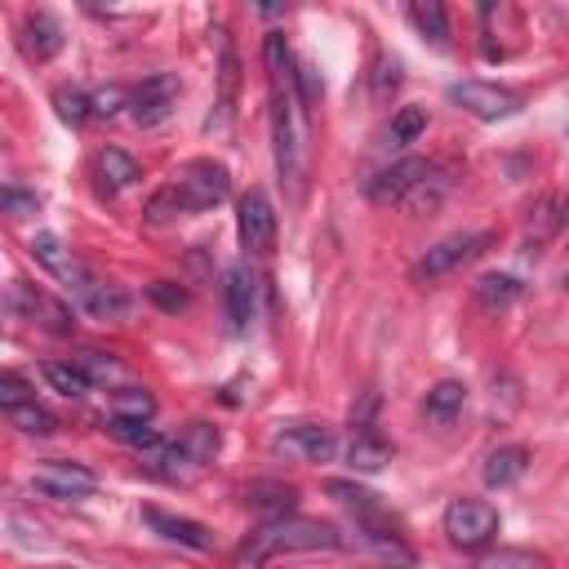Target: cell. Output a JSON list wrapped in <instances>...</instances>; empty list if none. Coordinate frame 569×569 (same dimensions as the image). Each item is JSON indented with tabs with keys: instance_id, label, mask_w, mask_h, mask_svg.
Here are the masks:
<instances>
[{
	"instance_id": "23",
	"label": "cell",
	"mask_w": 569,
	"mask_h": 569,
	"mask_svg": "<svg viewBox=\"0 0 569 569\" xmlns=\"http://www.w3.org/2000/svg\"><path fill=\"white\" fill-rule=\"evenodd\" d=\"M218 445H222V436H218V427H209V422H187L182 436L173 440V449L187 453V462H196V467H204V462L218 453Z\"/></svg>"
},
{
	"instance_id": "11",
	"label": "cell",
	"mask_w": 569,
	"mask_h": 569,
	"mask_svg": "<svg viewBox=\"0 0 569 569\" xmlns=\"http://www.w3.org/2000/svg\"><path fill=\"white\" fill-rule=\"evenodd\" d=\"M13 302H18V311H22V316H31V320H36L40 329H49V333H71V329H76L71 307H67L62 298H53V293L36 289V284H18Z\"/></svg>"
},
{
	"instance_id": "44",
	"label": "cell",
	"mask_w": 569,
	"mask_h": 569,
	"mask_svg": "<svg viewBox=\"0 0 569 569\" xmlns=\"http://www.w3.org/2000/svg\"><path fill=\"white\" fill-rule=\"evenodd\" d=\"M560 209H565V213H560V218H565V222H569V196H565V204H560Z\"/></svg>"
},
{
	"instance_id": "41",
	"label": "cell",
	"mask_w": 569,
	"mask_h": 569,
	"mask_svg": "<svg viewBox=\"0 0 569 569\" xmlns=\"http://www.w3.org/2000/svg\"><path fill=\"white\" fill-rule=\"evenodd\" d=\"M173 213H182V204H178V196H173V187L164 182L151 200H147V218L151 222H164V218H173Z\"/></svg>"
},
{
	"instance_id": "8",
	"label": "cell",
	"mask_w": 569,
	"mask_h": 569,
	"mask_svg": "<svg viewBox=\"0 0 569 569\" xmlns=\"http://www.w3.org/2000/svg\"><path fill=\"white\" fill-rule=\"evenodd\" d=\"M36 489H44L49 498H89L98 489V476L80 462L44 458V462H36Z\"/></svg>"
},
{
	"instance_id": "24",
	"label": "cell",
	"mask_w": 569,
	"mask_h": 569,
	"mask_svg": "<svg viewBox=\"0 0 569 569\" xmlns=\"http://www.w3.org/2000/svg\"><path fill=\"white\" fill-rule=\"evenodd\" d=\"M120 445H129V449H138V453H147V458H160L164 449H169V440L156 431V427H147V422H124V418H111V427H107Z\"/></svg>"
},
{
	"instance_id": "6",
	"label": "cell",
	"mask_w": 569,
	"mask_h": 569,
	"mask_svg": "<svg viewBox=\"0 0 569 569\" xmlns=\"http://www.w3.org/2000/svg\"><path fill=\"white\" fill-rule=\"evenodd\" d=\"M485 244H493L489 231H467V236H445L440 244H431L418 262H413V280H436L462 262H471L476 253H485Z\"/></svg>"
},
{
	"instance_id": "1",
	"label": "cell",
	"mask_w": 569,
	"mask_h": 569,
	"mask_svg": "<svg viewBox=\"0 0 569 569\" xmlns=\"http://www.w3.org/2000/svg\"><path fill=\"white\" fill-rule=\"evenodd\" d=\"M338 529L329 520H311V516H280V520H262L244 542H240V565H267L276 556L289 551H325L338 547Z\"/></svg>"
},
{
	"instance_id": "33",
	"label": "cell",
	"mask_w": 569,
	"mask_h": 569,
	"mask_svg": "<svg viewBox=\"0 0 569 569\" xmlns=\"http://www.w3.org/2000/svg\"><path fill=\"white\" fill-rule=\"evenodd\" d=\"M53 107H58V120L62 124H84L93 116V98H84L80 89H58L53 93Z\"/></svg>"
},
{
	"instance_id": "30",
	"label": "cell",
	"mask_w": 569,
	"mask_h": 569,
	"mask_svg": "<svg viewBox=\"0 0 569 569\" xmlns=\"http://www.w3.org/2000/svg\"><path fill=\"white\" fill-rule=\"evenodd\" d=\"M325 493H329L333 502H342L347 511H356V516H373V511H378L373 493L360 489V485H351V480H325Z\"/></svg>"
},
{
	"instance_id": "3",
	"label": "cell",
	"mask_w": 569,
	"mask_h": 569,
	"mask_svg": "<svg viewBox=\"0 0 569 569\" xmlns=\"http://www.w3.org/2000/svg\"><path fill=\"white\" fill-rule=\"evenodd\" d=\"M445 533H449V542L462 547V551L489 547L493 533H498V511H493V502H485V498H453V502L445 507Z\"/></svg>"
},
{
	"instance_id": "27",
	"label": "cell",
	"mask_w": 569,
	"mask_h": 569,
	"mask_svg": "<svg viewBox=\"0 0 569 569\" xmlns=\"http://www.w3.org/2000/svg\"><path fill=\"white\" fill-rule=\"evenodd\" d=\"M111 418H124V422H151L156 418V396L142 391V387H120L111 396Z\"/></svg>"
},
{
	"instance_id": "19",
	"label": "cell",
	"mask_w": 569,
	"mask_h": 569,
	"mask_svg": "<svg viewBox=\"0 0 569 569\" xmlns=\"http://www.w3.org/2000/svg\"><path fill=\"white\" fill-rule=\"evenodd\" d=\"M525 467H529V449L525 445H498L489 458H485V485L489 489H507V485H516L520 476H525Z\"/></svg>"
},
{
	"instance_id": "20",
	"label": "cell",
	"mask_w": 569,
	"mask_h": 569,
	"mask_svg": "<svg viewBox=\"0 0 569 569\" xmlns=\"http://www.w3.org/2000/svg\"><path fill=\"white\" fill-rule=\"evenodd\" d=\"M80 307L93 316V320H120L129 311V293L120 284H107V280H89L80 289Z\"/></svg>"
},
{
	"instance_id": "40",
	"label": "cell",
	"mask_w": 569,
	"mask_h": 569,
	"mask_svg": "<svg viewBox=\"0 0 569 569\" xmlns=\"http://www.w3.org/2000/svg\"><path fill=\"white\" fill-rule=\"evenodd\" d=\"M71 360L84 369L89 382H107V378H116V360L102 356V351H80V356H71Z\"/></svg>"
},
{
	"instance_id": "39",
	"label": "cell",
	"mask_w": 569,
	"mask_h": 569,
	"mask_svg": "<svg viewBox=\"0 0 569 569\" xmlns=\"http://www.w3.org/2000/svg\"><path fill=\"white\" fill-rule=\"evenodd\" d=\"M147 298L160 307V311H182L191 298H187V289H178L173 280H156V284H147Z\"/></svg>"
},
{
	"instance_id": "26",
	"label": "cell",
	"mask_w": 569,
	"mask_h": 569,
	"mask_svg": "<svg viewBox=\"0 0 569 569\" xmlns=\"http://www.w3.org/2000/svg\"><path fill=\"white\" fill-rule=\"evenodd\" d=\"M409 18H413V27H418L436 49L449 44V18H445V4H440V0H413V4H409Z\"/></svg>"
},
{
	"instance_id": "36",
	"label": "cell",
	"mask_w": 569,
	"mask_h": 569,
	"mask_svg": "<svg viewBox=\"0 0 569 569\" xmlns=\"http://www.w3.org/2000/svg\"><path fill=\"white\" fill-rule=\"evenodd\" d=\"M36 396H31V387L18 378V373H0V409L4 413H13V409H22V405H31Z\"/></svg>"
},
{
	"instance_id": "37",
	"label": "cell",
	"mask_w": 569,
	"mask_h": 569,
	"mask_svg": "<svg viewBox=\"0 0 569 569\" xmlns=\"http://www.w3.org/2000/svg\"><path fill=\"white\" fill-rule=\"evenodd\" d=\"M476 569H542V556H533V551H493Z\"/></svg>"
},
{
	"instance_id": "32",
	"label": "cell",
	"mask_w": 569,
	"mask_h": 569,
	"mask_svg": "<svg viewBox=\"0 0 569 569\" xmlns=\"http://www.w3.org/2000/svg\"><path fill=\"white\" fill-rule=\"evenodd\" d=\"M9 422H13L18 431H27V436H53V431H58V418H53L44 405H36V400L22 405V409H13Z\"/></svg>"
},
{
	"instance_id": "5",
	"label": "cell",
	"mask_w": 569,
	"mask_h": 569,
	"mask_svg": "<svg viewBox=\"0 0 569 569\" xmlns=\"http://www.w3.org/2000/svg\"><path fill=\"white\" fill-rule=\"evenodd\" d=\"M173 107H178V76H169V71H156V76H147L142 84L129 89V116L142 129L164 124L173 116Z\"/></svg>"
},
{
	"instance_id": "18",
	"label": "cell",
	"mask_w": 569,
	"mask_h": 569,
	"mask_svg": "<svg viewBox=\"0 0 569 569\" xmlns=\"http://www.w3.org/2000/svg\"><path fill=\"white\" fill-rule=\"evenodd\" d=\"M244 502H249L253 511H262L267 520H280V516H293L298 489L284 485V480H253V485L244 489Z\"/></svg>"
},
{
	"instance_id": "7",
	"label": "cell",
	"mask_w": 569,
	"mask_h": 569,
	"mask_svg": "<svg viewBox=\"0 0 569 569\" xmlns=\"http://www.w3.org/2000/svg\"><path fill=\"white\" fill-rule=\"evenodd\" d=\"M236 231H240V244L249 253H271V244H276V209H271V196L262 187H249L240 196Z\"/></svg>"
},
{
	"instance_id": "14",
	"label": "cell",
	"mask_w": 569,
	"mask_h": 569,
	"mask_svg": "<svg viewBox=\"0 0 569 569\" xmlns=\"http://www.w3.org/2000/svg\"><path fill=\"white\" fill-rule=\"evenodd\" d=\"M142 520H147L160 538H169V542H178V547H191V551H209V547H213V533H209L200 520H187V516H173V511H160V507H142Z\"/></svg>"
},
{
	"instance_id": "45",
	"label": "cell",
	"mask_w": 569,
	"mask_h": 569,
	"mask_svg": "<svg viewBox=\"0 0 569 569\" xmlns=\"http://www.w3.org/2000/svg\"><path fill=\"white\" fill-rule=\"evenodd\" d=\"M565 284H569V271H565Z\"/></svg>"
},
{
	"instance_id": "25",
	"label": "cell",
	"mask_w": 569,
	"mask_h": 569,
	"mask_svg": "<svg viewBox=\"0 0 569 569\" xmlns=\"http://www.w3.org/2000/svg\"><path fill=\"white\" fill-rule=\"evenodd\" d=\"M520 293H525V284H520L511 271H489V276H480V280H476V298H480L489 311L511 307Z\"/></svg>"
},
{
	"instance_id": "15",
	"label": "cell",
	"mask_w": 569,
	"mask_h": 569,
	"mask_svg": "<svg viewBox=\"0 0 569 569\" xmlns=\"http://www.w3.org/2000/svg\"><path fill=\"white\" fill-rule=\"evenodd\" d=\"M31 253H36V262H40V267H49V271H53L58 280H67L76 293H80V289L93 280V276H89V271H84V267H80V262H76V258L62 249V240H58L53 231H40V236L31 240Z\"/></svg>"
},
{
	"instance_id": "22",
	"label": "cell",
	"mask_w": 569,
	"mask_h": 569,
	"mask_svg": "<svg viewBox=\"0 0 569 569\" xmlns=\"http://www.w3.org/2000/svg\"><path fill=\"white\" fill-rule=\"evenodd\" d=\"M40 373H44V382H49L58 396H67V400H84V396H89V387H93L76 360H44V365H40Z\"/></svg>"
},
{
	"instance_id": "43",
	"label": "cell",
	"mask_w": 569,
	"mask_h": 569,
	"mask_svg": "<svg viewBox=\"0 0 569 569\" xmlns=\"http://www.w3.org/2000/svg\"><path fill=\"white\" fill-rule=\"evenodd\" d=\"M0 200H4V213H13V218H27V213H36V209H40V200H36V196H27V191H18V187H4V191H0Z\"/></svg>"
},
{
	"instance_id": "28",
	"label": "cell",
	"mask_w": 569,
	"mask_h": 569,
	"mask_svg": "<svg viewBox=\"0 0 569 569\" xmlns=\"http://www.w3.org/2000/svg\"><path fill=\"white\" fill-rule=\"evenodd\" d=\"M462 405H467V387L453 382V378H445V382H436L427 391V418H436V422H453V413Z\"/></svg>"
},
{
	"instance_id": "42",
	"label": "cell",
	"mask_w": 569,
	"mask_h": 569,
	"mask_svg": "<svg viewBox=\"0 0 569 569\" xmlns=\"http://www.w3.org/2000/svg\"><path fill=\"white\" fill-rule=\"evenodd\" d=\"M293 84H298V102H316V98H320V89H325L311 62H302V67L293 71Z\"/></svg>"
},
{
	"instance_id": "2",
	"label": "cell",
	"mask_w": 569,
	"mask_h": 569,
	"mask_svg": "<svg viewBox=\"0 0 569 569\" xmlns=\"http://www.w3.org/2000/svg\"><path fill=\"white\" fill-rule=\"evenodd\" d=\"M169 187H173L182 213H200V209H213L231 196V173L213 160H191L169 178Z\"/></svg>"
},
{
	"instance_id": "4",
	"label": "cell",
	"mask_w": 569,
	"mask_h": 569,
	"mask_svg": "<svg viewBox=\"0 0 569 569\" xmlns=\"http://www.w3.org/2000/svg\"><path fill=\"white\" fill-rule=\"evenodd\" d=\"M449 102L462 107L476 120H507V116L520 111V98L511 89H502V84H489V80H458V84H449Z\"/></svg>"
},
{
	"instance_id": "29",
	"label": "cell",
	"mask_w": 569,
	"mask_h": 569,
	"mask_svg": "<svg viewBox=\"0 0 569 569\" xmlns=\"http://www.w3.org/2000/svg\"><path fill=\"white\" fill-rule=\"evenodd\" d=\"M218 49H222V93H218V124L227 120L231 102H236V84H240V58L231 49V36L218 27Z\"/></svg>"
},
{
	"instance_id": "31",
	"label": "cell",
	"mask_w": 569,
	"mask_h": 569,
	"mask_svg": "<svg viewBox=\"0 0 569 569\" xmlns=\"http://www.w3.org/2000/svg\"><path fill=\"white\" fill-rule=\"evenodd\" d=\"M422 129H427V107H400V111L391 116L387 138H391V147H405V142H418Z\"/></svg>"
},
{
	"instance_id": "13",
	"label": "cell",
	"mask_w": 569,
	"mask_h": 569,
	"mask_svg": "<svg viewBox=\"0 0 569 569\" xmlns=\"http://www.w3.org/2000/svg\"><path fill=\"white\" fill-rule=\"evenodd\" d=\"M253 298H258V280L244 262H231L227 276H222V307H227V320L231 329H244L253 320Z\"/></svg>"
},
{
	"instance_id": "10",
	"label": "cell",
	"mask_w": 569,
	"mask_h": 569,
	"mask_svg": "<svg viewBox=\"0 0 569 569\" xmlns=\"http://www.w3.org/2000/svg\"><path fill=\"white\" fill-rule=\"evenodd\" d=\"M422 178H431V164H427L422 156H405V160H396L391 169L373 173V178L365 182V196L378 200V204H391V200H405Z\"/></svg>"
},
{
	"instance_id": "12",
	"label": "cell",
	"mask_w": 569,
	"mask_h": 569,
	"mask_svg": "<svg viewBox=\"0 0 569 569\" xmlns=\"http://www.w3.org/2000/svg\"><path fill=\"white\" fill-rule=\"evenodd\" d=\"M356 538H360V547H369L378 560H387L391 569H409L413 565V551L405 547V538L396 533V529H387L382 520H378V511L373 516H356Z\"/></svg>"
},
{
	"instance_id": "34",
	"label": "cell",
	"mask_w": 569,
	"mask_h": 569,
	"mask_svg": "<svg viewBox=\"0 0 569 569\" xmlns=\"http://www.w3.org/2000/svg\"><path fill=\"white\" fill-rule=\"evenodd\" d=\"M440 200H445V182L431 173V178H422V182H418V187H413V191H409L400 204H405L409 213H431Z\"/></svg>"
},
{
	"instance_id": "16",
	"label": "cell",
	"mask_w": 569,
	"mask_h": 569,
	"mask_svg": "<svg viewBox=\"0 0 569 569\" xmlns=\"http://www.w3.org/2000/svg\"><path fill=\"white\" fill-rule=\"evenodd\" d=\"M22 44H27V53H31L36 62H49V58L62 49V22H58L53 13H44V9L27 13V22H22Z\"/></svg>"
},
{
	"instance_id": "9",
	"label": "cell",
	"mask_w": 569,
	"mask_h": 569,
	"mask_svg": "<svg viewBox=\"0 0 569 569\" xmlns=\"http://www.w3.org/2000/svg\"><path fill=\"white\" fill-rule=\"evenodd\" d=\"M276 449L289 458H302V462H329L338 453V436H333V427H320V422H293V427L276 431Z\"/></svg>"
},
{
	"instance_id": "17",
	"label": "cell",
	"mask_w": 569,
	"mask_h": 569,
	"mask_svg": "<svg viewBox=\"0 0 569 569\" xmlns=\"http://www.w3.org/2000/svg\"><path fill=\"white\" fill-rule=\"evenodd\" d=\"M347 462H351V471H382L391 462V440L378 427H356V436L347 445Z\"/></svg>"
},
{
	"instance_id": "21",
	"label": "cell",
	"mask_w": 569,
	"mask_h": 569,
	"mask_svg": "<svg viewBox=\"0 0 569 569\" xmlns=\"http://www.w3.org/2000/svg\"><path fill=\"white\" fill-rule=\"evenodd\" d=\"M98 182L102 191H120V187H133L138 182V160L120 147H102L98 151Z\"/></svg>"
},
{
	"instance_id": "35",
	"label": "cell",
	"mask_w": 569,
	"mask_h": 569,
	"mask_svg": "<svg viewBox=\"0 0 569 569\" xmlns=\"http://www.w3.org/2000/svg\"><path fill=\"white\" fill-rule=\"evenodd\" d=\"M396 84H400V58L382 53V58L373 62V98H378V102H382V98H391V93H396Z\"/></svg>"
},
{
	"instance_id": "38",
	"label": "cell",
	"mask_w": 569,
	"mask_h": 569,
	"mask_svg": "<svg viewBox=\"0 0 569 569\" xmlns=\"http://www.w3.org/2000/svg\"><path fill=\"white\" fill-rule=\"evenodd\" d=\"M124 107H129V89H120V84H107V89L93 93V116H98V120H111V116H120Z\"/></svg>"
}]
</instances>
